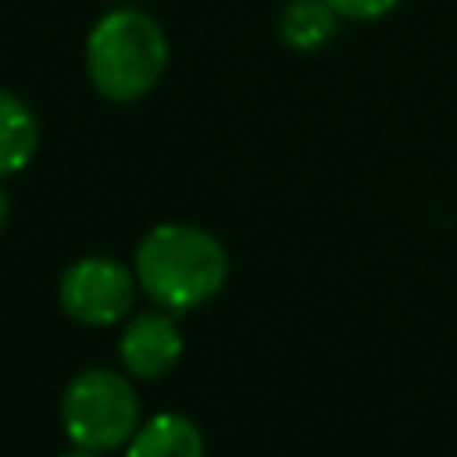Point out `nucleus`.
I'll list each match as a JSON object with an SVG mask.
<instances>
[{
  "mask_svg": "<svg viewBox=\"0 0 457 457\" xmlns=\"http://www.w3.org/2000/svg\"><path fill=\"white\" fill-rule=\"evenodd\" d=\"M132 271L161 311H193L225 286L228 253L221 239L200 225L161 221L139 239Z\"/></svg>",
  "mask_w": 457,
  "mask_h": 457,
  "instance_id": "1",
  "label": "nucleus"
},
{
  "mask_svg": "<svg viewBox=\"0 0 457 457\" xmlns=\"http://www.w3.org/2000/svg\"><path fill=\"white\" fill-rule=\"evenodd\" d=\"M168 68V36L139 7L107 11L86 39V75L111 104L143 100Z\"/></svg>",
  "mask_w": 457,
  "mask_h": 457,
  "instance_id": "2",
  "label": "nucleus"
},
{
  "mask_svg": "<svg viewBox=\"0 0 457 457\" xmlns=\"http://www.w3.org/2000/svg\"><path fill=\"white\" fill-rule=\"evenodd\" d=\"M61 425L71 446L86 450H118L139 428V400L129 375L111 368L79 371L61 396Z\"/></svg>",
  "mask_w": 457,
  "mask_h": 457,
  "instance_id": "3",
  "label": "nucleus"
},
{
  "mask_svg": "<svg viewBox=\"0 0 457 457\" xmlns=\"http://www.w3.org/2000/svg\"><path fill=\"white\" fill-rule=\"evenodd\" d=\"M136 286L139 282H136V271H129V264L89 253L64 268L57 282V300L71 321L104 328V325L121 321L132 311Z\"/></svg>",
  "mask_w": 457,
  "mask_h": 457,
  "instance_id": "4",
  "label": "nucleus"
},
{
  "mask_svg": "<svg viewBox=\"0 0 457 457\" xmlns=\"http://www.w3.org/2000/svg\"><path fill=\"white\" fill-rule=\"evenodd\" d=\"M182 346L186 343H182L179 321L168 311H146L125 325V332L118 339V357L129 375L161 378L179 364Z\"/></svg>",
  "mask_w": 457,
  "mask_h": 457,
  "instance_id": "5",
  "label": "nucleus"
},
{
  "mask_svg": "<svg viewBox=\"0 0 457 457\" xmlns=\"http://www.w3.org/2000/svg\"><path fill=\"white\" fill-rule=\"evenodd\" d=\"M125 457H204V436L186 414L164 411L132 432Z\"/></svg>",
  "mask_w": 457,
  "mask_h": 457,
  "instance_id": "6",
  "label": "nucleus"
},
{
  "mask_svg": "<svg viewBox=\"0 0 457 457\" xmlns=\"http://www.w3.org/2000/svg\"><path fill=\"white\" fill-rule=\"evenodd\" d=\"M39 146V121L32 107L14 96L11 89H0V182L7 175H18Z\"/></svg>",
  "mask_w": 457,
  "mask_h": 457,
  "instance_id": "7",
  "label": "nucleus"
},
{
  "mask_svg": "<svg viewBox=\"0 0 457 457\" xmlns=\"http://www.w3.org/2000/svg\"><path fill=\"white\" fill-rule=\"evenodd\" d=\"M339 29V11L328 0H286L278 11V36L289 50H321Z\"/></svg>",
  "mask_w": 457,
  "mask_h": 457,
  "instance_id": "8",
  "label": "nucleus"
},
{
  "mask_svg": "<svg viewBox=\"0 0 457 457\" xmlns=\"http://www.w3.org/2000/svg\"><path fill=\"white\" fill-rule=\"evenodd\" d=\"M339 18H353V21H375V18H386L400 0H328Z\"/></svg>",
  "mask_w": 457,
  "mask_h": 457,
  "instance_id": "9",
  "label": "nucleus"
},
{
  "mask_svg": "<svg viewBox=\"0 0 457 457\" xmlns=\"http://www.w3.org/2000/svg\"><path fill=\"white\" fill-rule=\"evenodd\" d=\"M57 457H100V450H86V446H71V450H64V453H57Z\"/></svg>",
  "mask_w": 457,
  "mask_h": 457,
  "instance_id": "10",
  "label": "nucleus"
},
{
  "mask_svg": "<svg viewBox=\"0 0 457 457\" xmlns=\"http://www.w3.org/2000/svg\"><path fill=\"white\" fill-rule=\"evenodd\" d=\"M7 211H11V204H7V193H4V186H0V228H4V221H7Z\"/></svg>",
  "mask_w": 457,
  "mask_h": 457,
  "instance_id": "11",
  "label": "nucleus"
}]
</instances>
